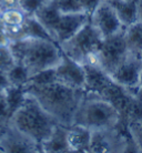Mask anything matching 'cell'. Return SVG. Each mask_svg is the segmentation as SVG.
Masks as SVG:
<instances>
[{
	"label": "cell",
	"mask_w": 142,
	"mask_h": 153,
	"mask_svg": "<svg viewBox=\"0 0 142 153\" xmlns=\"http://www.w3.org/2000/svg\"><path fill=\"white\" fill-rule=\"evenodd\" d=\"M138 6H139V20L142 21V0L138 4Z\"/></svg>",
	"instance_id": "1f68e13d"
},
{
	"label": "cell",
	"mask_w": 142,
	"mask_h": 153,
	"mask_svg": "<svg viewBox=\"0 0 142 153\" xmlns=\"http://www.w3.org/2000/svg\"><path fill=\"white\" fill-rule=\"evenodd\" d=\"M139 87H140V89L142 90V69H141V71H140V78H139Z\"/></svg>",
	"instance_id": "d6a6232c"
},
{
	"label": "cell",
	"mask_w": 142,
	"mask_h": 153,
	"mask_svg": "<svg viewBox=\"0 0 142 153\" xmlns=\"http://www.w3.org/2000/svg\"><path fill=\"white\" fill-rule=\"evenodd\" d=\"M8 126V123H2V122H0V138H1V135L4 134V130H6V128H7Z\"/></svg>",
	"instance_id": "4dcf8cb0"
},
{
	"label": "cell",
	"mask_w": 142,
	"mask_h": 153,
	"mask_svg": "<svg viewBox=\"0 0 142 153\" xmlns=\"http://www.w3.org/2000/svg\"><path fill=\"white\" fill-rule=\"evenodd\" d=\"M23 30H25V38L54 40L48 32V30L43 27L42 23L40 22L33 15L27 16V18L23 22Z\"/></svg>",
	"instance_id": "ac0fdd59"
},
{
	"label": "cell",
	"mask_w": 142,
	"mask_h": 153,
	"mask_svg": "<svg viewBox=\"0 0 142 153\" xmlns=\"http://www.w3.org/2000/svg\"><path fill=\"white\" fill-rule=\"evenodd\" d=\"M128 1H133V2H137V4H139L141 0H128Z\"/></svg>",
	"instance_id": "836d02e7"
},
{
	"label": "cell",
	"mask_w": 142,
	"mask_h": 153,
	"mask_svg": "<svg viewBox=\"0 0 142 153\" xmlns=\"http://www.w3.org/2000/svg\"><path fill=\"white\" fill-rule=\"evenodd\" d=\"M103 38L90 20L76 35L60 45L62 52L81 65H93Z\"/></svg>",
	"instance_id": "5b68a950"
},
{
	"label": "cell",
	"mask_w": 142,
	"mask_h": 153,
	"mask_svg": "<svg viewBox=\"0 0 142 153\" xmlns=\"http://www.w3.org/2000/svg\"><path fill=\"white\" fill-rule=\"evenodd\" d=\"M73 124L85 126L91 131L108 130L121 126V117L109 101L85 92L74 115Z\"/></svg>",
	"instance_id": "277c9868"
},
{
	"label": "cell",
	"mask_w": 142,
	"mask_h": 153,
	"mask_svg": "<svg viewBox=\"0 0 142 153\" xmlns=\"http://www.w3.org/2000/svg\"><path fill=\"white\" fill-rule=\"evenodd\" d=\"M85 71V92L89 94L101 97L111 84L112 78L104 70L94 65H83Z\"/></svg>",
	"instance_id": "4fadbf2b"
},
{
	"label": "cell",
	"mask_w": 142,
	"mask_h": 153,
	"mask_svg": "<svg viewBox=\"0 0 142 153\" xmlns=\"http://www.w3.org/2000/svg\"><path fill=\"white\" fill-rule=\"evenodd\" d=\"M10 120V112L8 109L7 102L4 97V93H0V122L2 123H9Z\"/></svg>",
	"instance_id": "4316f807"
},
{
	"label": "cell",
	"mask_w": 142,
	"mask_h": 153,
	"mask_svg": "<svg viewBox=\"0 0 142 153\" xmlns=\"http://www.w3.org/2000/svg\"><path fill=\"white\" fill-rule=\"evenodd\" d=\"M10 85V82L8 80L7 72L4 70H0V93L4 91V89Z\"/></svg>",
	"instance_id": "f1b7e54d"
},
{
	"label": "cell",
	"mask_w": 142,
	"mask_h": 153,
	"mask_svg": "<svg viewBox=\"0 0 142 153\" xmlns=\"http://www.w3.org/2000/svg\"><path fill=\"white\" fill-rule=\"evenodd\" d=\"M142 69V61L138 56L129 54V57L114 70L111 74L112 80L120 84L132 93H139L141 89L139 87L140 71Z\"/></svg>",
	"instance_id": "30bf717a"
},
{
	"label": "cell",
	"mask_w": 142,
	"mask_h": 153,
	"mask_svg": "<svg viewBox=\"0 0 142 153\" xmlns=\"http://www.w3.org/2000/svg\"><path fill=\"white\" fill-rule=\"evenodd\" d=\"M57 81L69 87L85 90V71L83 65L72 60L63 53L61 62L54 68Z\"/></svg>",
	"instance_id": "8fae6325"
},
{
	"label": "cell",
	"mask_w": 142,
	"mask_h": 153,
	"mask_svg": "<svg viewBox=\"0 0 142 153\" xmlns=\"http://www.w3.org/2000/svg\"><path fill=\"white\" fill-rule=\"evenodd\" d=\"M10 43V38L8 37L7 32L4 29L0 30V48H4V47H8Z\"/></svg>",
	"instance_id": "f546056e"
},
{
	"label": "cell",
	"mask_w": 142,
	"mask_h": 153,
	"mask_svg": "<svg viewBox=\"0 0 142 153\" xmlns=\"http://www.w3.org/2000/svg\"><path fill=\"white\" fill-rule=\"evenodd\" d=\"M54 81H57V78H56L54 68H51V69L42 70V71L31 76L28 84H46L54 82Z\"/></svg>",
	"instance_id": "cb8c5ba5"
},
{
	"label": "cell",
	"mask_w": 142,
	"mask_h": 153,
	"mask_svg": "<svg viewBox=\"0 0 142 153\" xmlns=\"http://www.w3.org/2000/svg\"><path fill=\"white\" fill-rule=\"evenodd\" d=\"M129 54L130 52L122 31L118 35L111 36L102 40L93 65L100 67L108 74L111 76L114 70L129 57Z\"/></svg>",
	"instance_id": "8992f818"
},
{
	"label": "cell",
	"mask_w": 142,
	"mask_h": 153,
	"mask_svg": "<svg viewBox=\"0 0 142 153\" xmlns=\"http://www.w3.org/2000/svg\"><path fill=\"white\" fill-rule=\"evenodd\" d=\"M16 63L23 65L30 76L42 70L56 68L63 58L61 47L54 40L23 38L9 43Z\"/></svg>",
	"instance_id": "7a4b0ae2"
},
{
	"label": "cell",
	"mask_w": 142,
	"mask_h": 153,
	"mask_svg": "<svg viewBox=\"0 0 142 153\" xmlns=\"http://www.w3.org/2000/svg\"><path fill=\"white\" fill-rule=\"evenodd\" d=\"M8 80L12 85L17 87H26L30 79V73L27 68L21 63H15L7 71Z\"/></svg>",
	"instance_id": "ffe728a7"
},
{
	"label": "cell",
	"mask_w": 142,
	"mask_h": 153,
	"mask_svg": "<svg viewBox=\"0 0 142 153\" xmlns=\"http://www.w3.org/2000/svg\"><path fill=\"white\" fill-rule=\"evenodd\" d=\"M4 97L7 102L8 109L10 112V118L13 114V112L21 105L23 99L26 97V89L25 87H17V85H12L10 84L8 88L4 89Z\"/></svg>",
	"instance_id": "d6986e66"
},
{
	"label": "cell",
	"mask_w": 142,
	"mask_h": 153,
	"mask_svg": "<svg viewBox=\"0 0 142 153\" xmlns=\"http://www.w3.org/2000/svg\"><path fill=\"white\" fill-rule=\"evenodd\" d=\"M46 0H19L20 8L26 12L28 16L35 15V12Z\"/></svg>",
	"instance_id": "484cf974"
},
{
	"label": "cell",
	"mask_w": 142,
	"mask_h": 153,
	"mask_svg": "<svg viewBox=\"0 0 142 153\" xmlns=\"http://www.w3.org/2000/svg\"><path fill=\"white\" fill-rule=\"evenodd\" d=\"M59 11L62 13H79L83 12L80 0H52Z\"/></svg>",
	"instance_id": "603a6c76"
},
{
	"label": "cell",
	"mask_w": 142,
	"mask_h": 153,
	"mask_svg": "<svg viewBox=\"0 0 142 153\" xmlns=\"http://www.w3.org/2000/svg\"><path fill=\"white\" fill-rule=\"evenodd\" d=\"M16 61L9 49V46L0 48V70H4L7 72L8 70L15 65Z\"/></svg>",
	"instance_id": "d4e9b609"
},
{
	"label": "cell",
	"mask_w": 142,
	"mask_h": 153,
	"mask_svg": "<svg viewBox=\"0 0 142 153\" xmlns=\"http://www.w3.org/2000/svg\"><path fill=\"white\" fill-rule=\"evenodd\" d=\"M108 1L115 10L124 28L129 27L139 20V6L137 2L128 0H108Z\"/></svg>",
	"instance_id": "2e32d148"
},
{
	"label": "cell",
	"mask_w": 142,
	"mask_h": 153,
	"mask_svg": "<svg viewBox=\"0 0 142 153\" xmlns=\"http://www.w3.org/2000/svg\"><path fill=\"white\" fill-rule=\"evenodd\" d=\"M92 131L79 124H72L68 128L67 140L70 152H90Z\"/></svg>",
	"instance_id": "5bb4252c"
},
{
	"label": "cell",
	"mask_w": 142,
	"mask_h": 153,
	"mask_svg": "<svg viewBox=\"0 0 142 153\" xmlns=\"http://www.w3.org/2000/svg\"><path fill=\"white\" fill-rule=\"evenodd\" d=\"M27 13L21 8H13L8 9L0 12V21L4 27H12V26H20L23 25L27 18Z\"/></svg>",
	"instance_id": "44dd1931"
},
{
	"label": "cell",
	"mask_w": 142,
	"mask_h": 153,
	"mask_svg": "<svg viewBox=\"0 0 142 153\" xmlns=\"http://www.w3.org/2000/svg\"><path fill=\"white\" fill-rule=\"evenodd\" d=\"M90 22L103 39L118 35L126 29L108 0H102L90 15Z\"/></svg>",
	"instance_id": "52a82bcc"
},
{
	"label": "cell",
	"mask_w": 142,
	"mask_h": 153,
	"mask_svg": "<svg viewBox=\"0 0 142 153\" xmlns=\"http://www.w3.org/2000/svg\"><path fill=\"white\" fill-rule=\"evenodd\" d=\"M127 130L133 141L137 152H142V121H133L127 124Z\"/></svg>",
	"instance_id": "7402d4cb"
},
{
	"label": "cell",
	"mask_w": 142,
	"mask_h": 153,
	"mask_svg": "<svg viewBox=\"0 0 142 153\" xmlns=\"http://www.w3.org/2000/svg\"><path fill=\"white\" fill-rule=\"evenodd\" d=\"M101 1L102 0H80L81 6H82V10H83V12L88 13L89 16L94 11V9L99 6Z\"/></svg>",
	"instance_id": "83f0119b"
},
{
	"label": "cell",
	"mask_w": 142,
	"mask_h": 153,
	"mask_svg": "<svg viewBox=\"0 0 142 153\" xmlns=\"http://www.w3.org/2000/svg\"><path fill=\"white\" fill-rule=\"evenodd\" d=\"M67 132L68 126L57 124L49 138L40 144L41 152H70Z\"/></svg>",
	"instance_id": "9a60e30c"
},
{
	"label": "cell",
	"mask_w": 142,
	"mask_h": 153,
	"mask_svg": "<svg viewBox=\"0 0 142 153\" xmlns=\"http://www.w3.org/2000/svg\"><path fill=\"white\" fill-rule=\"evenodd\" d=\"M124 40L131 54L139 56L142 52V21L138 20L123 31Z\"/></svg>",
	"instance_id": "e0dca14e"
},
{
	"label": "cell",
	"mask_w": 142,
	"mask_h": 153,
	"mask_svg": "<svg viewBox=\"0 0 142 153\" xmlns=\"http://www.w3.org/2000/svg\"><path fill=\"white\" fill-rule=\"evenodd\" d=\"M128 137L119 131V126L108 130L92 131L90 152H122L128 151Z\"/></svg>",
	"instance_id": "ba28073f"
},
{
	"label": "cell",
	"mask_w": 142,
	"mask_h": 153,
	"mask_svg": "<svg viewBox=\"0 0 142 153\" xmlns=\"http://www.w3.org/2000/svg\"><path fill=\"white\" fill-rule=\"evenodd\" d=\"M90 20V16L85 12L79 13H60L57 21L50 31L54 41L60 46L73 35H76L81 28Z\"/></svg>",
	"instance_id": "9c48e42d"
},
{
	"label": "cell",
	"mask_w": 142,
	"mask_h": 153,
	"mask_svg": "<svg viewBox=\"0 0 142 153\" xmlns=\"http://www.w3.org/2000/svg\"><path fill=\"white\" fill-rule=\"evenodd\" d=\"M138 57H139V59H140V60H141V61H142V52H141V53H139Z\"/></svg>",
	"instance_id": "e575fe53"
},
{
	"label": "cell",
	"mask_w": 142,
	"mask_h": 153,
	"mask_svg": "<svg viewBox=\"0 0 142 153\" xmlns=\"http://www.w3.org/2000/svg\"><path fill=\"white\" fill-rule=\"evenodd\" d=\"M25 89L35 97L59 124L68 128L73 124L78 107L85 97V90L72 88L59 81L46 84H27Z\"/></svg>",
	"instance_id": "6da1fadb"
},
{
	"label": "cell",
	"mask_w": 142,
	"mask_h": 153,
	"mask_svg": "<svg viewBox=\"0 0 142 153\" xmlns=\"http://www.w3.org/2000/svg\"><path fill=\"white\" fill-rule=\"evenodd\" d=\"M9 124L40 146L59 123L41 107L35 97L26 91L22 103L13 112Z\"/></svg>",
	"instance_id": "3957f363"
},
{
	"label": "cell",
	"mask_w": 142,
	"mask_h": 153,
	"mask_svg": "<svg viewBox=\"0 0 142 153\" xmlns=\"http://www.w3.org/2000/svg\"><path fill=\"white\" fill-rule=\"evenodd\" d=\"M0 146L4 152H41L39 144L9 123L0 138Z\"/></svg>",
	"instance_id": "7c38bea8"
},
{
	"label": "cell",
	"mask_w": 142,
	"mask_h": 153,
	"mask_svg": "<svg viewBox=\"0 0 142 153\" xmlns=\"http://www.w3.org/2000/svg\"><path fill=\"white\" fill-rule=\"evenodd\" d=\"M0 12H1V11H0Z\"/></svg>",
	"instance_id": "d590c367"
}]
</instances>
